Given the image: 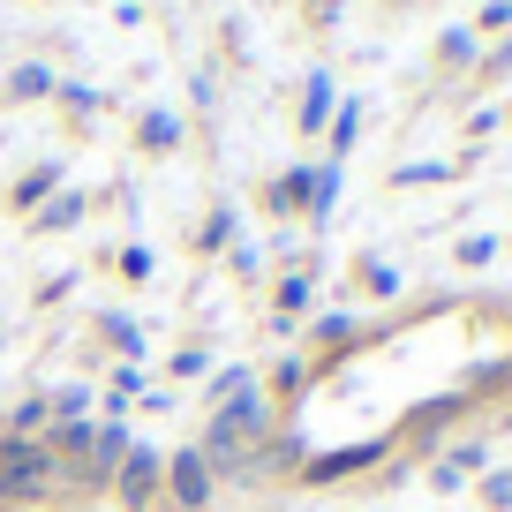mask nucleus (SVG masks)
Masks as SVG:
<instances>
[{"label": "nucleus", "instance_id": "nucleus-12", "mask_svg": "<svg viewBox=\"0 0 512 512\" xmlns=\"http://www.w3.org/2000/svg\"><path fill=\"white\" fill-rule=\"evenodd\" d=\"M174 136H181V128H174V113H151V121H144V144H159V151H166Z\"/></svg>", "mask_w": 512, "mask_h": 512}, {"label": "nucleus", "instance_id": "nucleus-14", "mask_svg": "<svg viewBox=\"0 0 512 512\" xmlns=\"http://www.w3.org/2000/svg\"><path fill=\"white\" fill-rule=\"evenodd\" d=\"M490 256H497L490 234H467V241H460V264H490Z\"/></svg>", "mask_w": 512, "mask_h": 512}, {"label": "nucleus", "instance_id": "nucleus-11", "mask_svg": "<svg viewBox=\"0 0 512 512\" xmlns=\"http://www.w3.org/2000/svg\"><path fill=\"white\" fill-rule=\"evenodd\" d=\"M354 332H362V324H354V317H324V324H317V339H324V347H347Z\"/></svg>", "mask_w": 512, "mask_h": 512}, {"label": "nucleus", "instance_id": "nucleus-13", "mask_svg": "<svg viewBox=\"0 0 512 512\" xmlns=\"http://www.w3.org/2000/svg\"><path fill=\"white\" fill-rule=\"evenodd\" d=\"M475 31H512V0H490V8L475 16Z\"/></svg>", "mask_w": 512, "mask_h": 512}, {"label": "nucleus", "instance_id": "nucleus-1", "mask_svg": "<svg viewBox=\"0 0 512 512\" xmlns=\"http://www.w3.org/2000/svg\"><path fill=\"white\" fill-rule=\"evenodd\" d=\"M384 452H392V437H362V445L317 452V460H302V482H309V490H324V482H339V475H362V467H377Z\"/></svg>", "mask_w": 512, "mask_h": 512}, {"label": "nucleus", "instance_id": "nucleus-17", "mask_svg": "<svg viewBox=\"0 0 512 512\" xmlns=\"http://www.w3.org/2000/svg\"><path fill=\"white\" fill-rule=\"evenodd\" d=\"M482 460H490V445H460V452H452V467H460V475H475Z\"/></svg>", "mask_w": 512, "mask_h": 512}, {"label": "nucleus", "instance_id": "nucleus-3", "mask_svg": "<svg viewBox=\"0 0 512 512\" xmlns=\"http://www.w3.org/2000/svg\"><path fill=\"white\" fill-rule=\"evenodd\" d=\"M174 497H181V505H211V467H204V452H181V460H174Z\"/></svg>", "mask_w": 512, "mask_h": 512}, {"label": "nucleus", "instance_id": "nucleus-9", "mask_svg": "<svg viewBox=\"0 0 512 512\" xmlns=\"http://www.w3.org/2000/svg\"><path fill=\"white\" fill-rule=\"evenodd\" d=\"M482 497H490L497 512H512V467H497V475H482Z\"/></svg>", "mask_w": 512, "mask_h": 512}, {"label": "nucleus", "instance_id": "nucleus-7", "mask_svg": "<svg viewBox=\"0 0 512 512\" xmlns=\"http://www.w3.org/2000/svg\"><path fill=\"white\" fill-rule=\"evenodd\" d=\"M339 204V166H317V181H309V219H332Z\"/></svg>", "mask_w": 512, "mask_h": 512}, {"label": "nucleus", "instance_id": "nucleus-19", "mask_svg": "<svg viewBox=\"0 0 512 512\" xmlns=\"http://www.w3.org/2000/svg\"><path fill=\"white\" fill-rule=\"evenodd\" d=\"M505 422H512V415H505Z\"/></svg>", "mask_w": 512, "mask_h": 512}, {"label": "nucleus", "instance_id": "nucleus-6", "mask_svg": "<svg viewBox=\"0 0 512 512\" xmlns=\"http://www.w3.org/2000/svg\"><path fill=\"white\" fill-rule=\"evenodd\" d=\"M151 475H159V460H151V452H128V475H121L128 505H144V497H151Z\"/></svg>", "mask_w": 512, "mask_h": 512}, {"label": "nucleus", "instance_id": "nucleus-2", "mask_svg": "<svg viewBox=\"0 0 512 512\" xmlns=\"http://www.w3.org/2000/svg\"><path fill=\"white\" fill-rule=\"evenodd\" d=\"M46 452L31 445V437H8L0 445V497H31V490H46Z\"/></svg>", "mask_w": 512, "mask_h": 512}, {"label": "nucleus", "instance_id": "nucleus-18", "mask_svg": "<svg viewBox=\"0 0 512 512\" xmlns=\"http://www.w3.org/2000/svg\"><path fill=\"white\" fill-rule=\"evenodd\" d=\"M309 302V279H287V287H279V309H287V317H294V309H302Z\"/></svg>", "mask_w": 512, "mask_h": 512}, {"label": "nucleus", "instance_id": "nucleus-16", "mask_svg": "<svg viewBox=\"0 0 512 512\" xmlns=\"http://www.w3.org/2000/svg\"><path fill=\"white\" fill-rule=\"evenodd\" d=\"M392 181H400V189H415V181H445V166H437V159H430V166H400Z\"/></svg>", "mask_w": 512, "mask_h": 512}, {"label": "nucleus", "instance_id": "nucleus-4", "mask_svg": "<svg viewBox=\"0 0 512 512\" xmlns=\"http://www.w3.org/2000/svg\"><path fill=\"white\" fill-rule=\"evenodd\" d=\"M324 128H332V166H339V159L354 151V136H362V98H339V113H332Z\"/></svg>", "mask_w": 512, "mask_h": 512}, {"label": "nucleus", "instance_id": "nucleus-15", "mask_svg": "<svg viewBox=\"0 0 512 512\" xmlns=\"http://www.w3.org/2000/svg\"><path fill=\"white\" fill-rule=\"evenodd\" d=\"M362 279H369V294H392V287H400V272H392V264H362Z\"/></svg>", "mask_w": 512, "mask_h": 512}, {"label": "nucleus", "instance_id": "nucleus-5", "mask_svg": "<svg viewBox=\"0 0 512 512\" xmlns=\"http://www.w3.org/2000/svg\"><path fill=\"white\" fill-rule=\"evenodd\" d=\"M324 121H332V76L317 68V76H309V91H302V128H324Z\"/></svg>", "mask_w": 512, "mask_h": 512}, {"label": "nucleus", "instance_id": "nucleus-8", "mask_svg": "<svg viewBox=\"0 0 512 512\" xmlns=\"http://www.w3.org/2000/svg\"><path fill=\"white\" fill-rule=\"evenodd\" d=\"M309 181H317V166H294V174L279 181V204H287V211H309Z\"/></svg>", "mask_w": 512, "mask_h": 512}, {"label": "nucleus", "instance_id": "nucleus-10", "mask_svg": "<svg viewBox=\"0 0 512 512\" xmlns=\"http://www.w3.org/2000/svg\"><path fill=\"white\" fill-rule=\"evenodd\" d=\"M437 53H445V61H475V31H445Z\"/></svg>", "mask_w": 512, "mask_h": 512}]
</instances>
